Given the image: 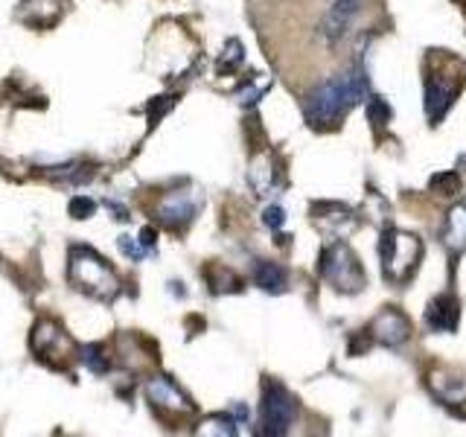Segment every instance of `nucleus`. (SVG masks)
Instances as JSON below:
<instances>
[{"mask_svg": "<svg viewBox=\"0 0 466 437\" xmlns=\"http://www.w3.org/2000/svg\"><path fill=\"white\" fill-rule=\"evenodd\" d=\"M172 108V97H157L149 102V126L155 128L160 123V117H164L167 111Z\"/></svg>", "mask_w": 466, "mask_h": 437, "instance_id": "28", "label": "nucleus"}, {"mask_svg": "<svg viewBox=\"0 0 466 437\" xmlns=\"http://www.w3.org/2000/svg\"><path fill=\"white\" fill-rule=\"evenodd\" d=\"M466 67L449 53H431L426 62V114L437 123L461 94Z\"/></svg>", "mask_w": 466, "mask_h": 437, "instance_id": "3", "label": "nucleus"}, {"mask_svg": "<svg viewBox=\"0 0 466 437\" xmlns=\"http://www.w3.org/2000/svg\"><path fill=\"white\" fill-rule=\"evenodd\" d=\"M204 280H208L213 295H222V291H239L242 289L239 277L233 274L230 269H225V266H210L208 271H204Z\"/></svg>", "mask_w": 466, "mask_h": 437, "instance_id": "18", "label": "nucleus"}, {"mask_svg": "<svg viewBox=\"0 0 466 437\" xmlns=\"http://www.w3.org/2000/svg\"><path fill=\"white\" fill-rule=\"evenodd\" d=\"M368 94V79L361 70H347L320 82L303 99V117L312 128H332L344 120L350 108H356Z\"/></svg>", "mask_w": 466, "mask_h": 437, "instance_id": "1", "label": "nucleus"}, {"mask_svg": "<svg viewBox=\"0 0 466 437\" xmlns=\"http://www.w3.org/2000/svg\"><path fill=\"white\" fill-rule=\"evenodd\" d=\"M431 391L441 397L443 402L455 405V402H466V376H449V373H434L429 379Z\"/></svg>", "mask_w": 466, "mask_h": 437, "instance_id": "16", "label": "nucleus"}, {"mask_svg": "<svg viewBox=\"0 0 466 437\" xmlns=\"http://www.w3.org/2000/svg\"><path fill=\"white\" fill-rule=\"evenodd\" d=\"M262 225L271 228V230H280L286 225V210L277 208V204H271V208L262 210Z\"/></svg>", "mask_w": 466, "mask_h": 437, "instance_id": "27", "label": "nucleus"}, {"mask_svg": "<svg viewBox=\"0 0 466 437\" xmlns=\"http://www.w3.org/2000/svg\"><path fill=\"white\" fill-rule=\"evenodd\" d=\"M198 434H228L233 437L237 434V420H233V414H213L208 420L198 422Z\"/></svg>", "mask_w": 466, "mask_h": 437, "instance_id": "19", "label": "nucleus"}, {"mask_svg": "<svg viewBox=\"0 0 466 437\" xmlns=\"http://www.w3.org/2000/svg\"><path fill=\"white\" fill-rule=\"evenodd\" d=\"M320 277L332 283L339 291H361L364 289V269L359 257L350 251V245L332 242L320 254Z\"/></svg>", "mask_w": 466, "mask_h": 437, "instance_id": "6", "label": "nucleus"}, {"mask_svg": "<svg viewBox=\"0 0 466 437\" xmlns=\"http://www.w3.org/2000/svg\"><path fill=\"white\" fill-rule=\"evenodd\" d=\"M79 359L85 361V368H91L94 373H108V368H111V359L106 356V347H102V344H87V347H82V356Z\"/></svg>", "mask_w": 466, "mask_h": 437, "instance_id": "20", "label": "nucleus"}, {"mask_svg": "<svg viewBox=\"0 0 466 437\" xmlns=\"http://www.w3.org/2000/svg\"><path fill=\"white\" fill-rule=\"evenodd\" d=\"M431 189L437 196H458L461 193V175L458 172H441L431 178Z\"/></svg>", "mask_w": 466, "mask_h": 437, "instance_id": "23", "label": "nucleus"}, {"mask_svg": "<svg viewBox=\"0 0 466 437\" xmlns=\"http://www.w3.org/2000/svg\"><path fill=\"white\" fill-rule=\"evenodd\" d=\"M370 332L376 341H382L388 347H400L408 341V335H411V324H408V318L397 310H385L379 312L376 320L370 324Z\"/></svg>", "mask_w": 466, "mask_h": 437, "instance_id": "11", "label": "nucleus"}, {"mask_svg": "<svg viewBox=\"0 0 466 437\" xmlns=\"http://www.w3.org/2000/svg\"><path fill=\"white\" fill-rule=\"evenodd\" d=\"M298 417V400L291 397L289 388L280 382L262 385V402H259V434L280 437L291 429Z\"/></svg>", "mask_w": 466, "mask_h": 437, "instance_id": "5", "label": "nucleus"}, {"mask_svg": "<svg viewBox=\"0 0 466 437\" xmlns=\"http://www.w3.org/2000/svg\"><path fill=\"white\" fill-rule=\"evenodd\" d=\"M368 117H370V123L376 128H385L390 123V106H388L382 97H370V102H368Z\"/></svg>", "mask_w": 466, "mask_h": 437, "instance_id": "24", "label": "nucleus"}, {"mask_svg": "<svg viewBox=\"0 0 466 437\" xmlns=\"http://www.w3.org/2000/svg\"><path fill=\"white\" fill-rule=\"evenodd\" d=\"M233 417H237L239 422H245L248 420V408L245 405H233Z\"/></svg>", "mask_w": 466, "mask_h": 437, "instance_id": "30", "label": "nucleus"}, {"mask_svg": "<svg viewBox=\"0 0 466 437\" xmlns=\"http://www.w3.org/2000/svg\"><path fill=\"white\" fill-rule=\"evenodd\" d=\"M458 318H461V303L455 295H437L426 310V324L434 332H451L458 327Z\"/></svg>", "mask_w": 466, "mask_h": 437, "instance_id": "13", "label": "nucleus"}, {"mask_svg": "<svg viewBox=\"0 0 466 437\" xmlns=\"http://www.w3.org/2000/svg\"><path fill=\"white\" fill-rule=\"evenodd\" d=\"M67 280L76 291H85L87 298H96L102 303H111L120 295V277H116L108 262L87 245L70 248Z\"/></svg>", "mask_w": 466, "mask_h": 437, "instance_id": "2", "label": "nucleus"}, {"mask_svg": "<svg viewBox=\"0 0 466 437\" xmlns=\"http://www.w3.org/2000/svg\"><path fill=\"white\" fill-rule=\"evenodd\" d=\"M116 245H120V251H123L128 259H135V262H137V259H143L146 254H149L137 237H120V239H116Z\"/></svg>", "mask_w": 466, "mask_h": 437, "instance_id": "26", "label": "nucleus"}, {"mask_svg": "<svg viewBox=\"0 0 466 437\" xmlns=\"http://www.w3.org/2000/svg\"><path fill=\"white\" fill-rule=\"evenodd\" d=\"M361 6H364V0H335L329 12L324 15V21H320V36L329 44L341 41L347 36L350 24H353V18L361 12Z\"/></svg>", "mask_w": 466, "mask_h": 437, "instance_id": "10", "label": "nucleus"}, {"mask_svg": "<svg viewBox=\"0 0 466 437\" xmlns=\"http://www.w3.org/2000/svg\"><path fill=\"white\" fill-rule=\"evenodd\" d=\"M254 283L262 289V291H271V295H280L289 286V277L286 271L277 266V262H268V259H257L254 266Z\"/></svg>", "mask_w": 466, "mask_h": 437, "instance_id": "15", "label": "nucleus"}, {"mask_svg": "<svg viewBox=\"0 0 466 437\" xmlns=\"http://www.w3.org/2000/svg\"><path fill=\"white\" fill-rule=\"evenodd\" d=\"M379 257H382V271L390 283L411 280L422 259V242L414 233H405L397 228H385L379 239Z\"/></svg>", "mask_w": 466, "mask_h": 437, "instance_id": "4", "label": "nucleus"}, {"mask_svg": "<svg viewBox=\"0 0 466 437\" xmlns=\"http://www.w3.org/2000/svg\"><path fill=\"white\" fill-rule=\"evenodd\" d=\"M33 350L41 356V359H50V356H70L73 353V341L67 339V332L56 324V320L44 318L35 324L33 330Z\"/></svg>", "mask_w": 466, "mask_h": 437, "instance_id": "9", "label": "nucleus"}, {"mask_svg": "<svg viewBox=\"0 0 466 437\" xmlns=\"http://www.w3.org/2000/svg\"><path fill=\"white\" fill-rule=\"evenodd\" d=\"M146 397L152 402V412L160 420H169V417H189L196 412V405L189 402L187 393L172 382L169 376H155L149 379L146 385Z\"/></svg>", "mask_w": 466, "mask_h": 437, "instance_id": "7", "label": "nucleus"}, {"mask_svg": "<svg viewBox=\"0 0 466 437\" xmlns=\"http://www.w3.org/2000/svg\"><path fill=\"white\" fill-rule=\"evenodd\" d=\"M271 87V79L268 76H251V82H248L242 91L237 94L239 106H254V102H259V97L266 94Z\"/></svg>", "mask_w": 466, "mask_h": 437, "instance_id": "21", "label": "nucleus"}, {"mask_svg": "<svg viewBox=\"0 0 466 437\" xmlns=\"http://www.w3.org/2000/svg\"><path fill=\"white\" fill-rule=\"evenodd\" d=\"M67 213L73 218H79V222H82V218H91L96 213V201L87 198V196H73L70 204H67Z\"/></svg>", "mask_w": 466, "mask_h": 437, "instance_id": "25", "label": "nucleus"}, {"mask_svg": "<svg viewBox=\"0 0 466 437\" xmlns=\"http://www.w3.org/2000/svg\"><path fill=\"white\" fill-rule=\"evenodd\" d=\"M248 181H251V187L257 189V196H268L271 189L277 187V169H274L268 155L254 158L251 169H248Z\"/></svg>", "mask_w": 466, "mask_h": 437, "instance_id": "17", "label": "nucleus"}, {"mask_svg": "<svg viewBox=\"0 0 466 437\" xmlns=\"http://www.w3.org/2000/svg\"><path fill=\"white\" fill-rule=\"evenodd\" d=\"M65 0H24L18 9V21L33 29H50L62 18Z\"/></svg>", "mask_w": 466, "mask_h": 437, "instance_id": "12", "label": "nucleus"}, {"mask_svg": "<svg viewBox=\"0 0 466 437\" xmlns=\"http://www.w3.org/2000/svg\"><path fill=\"white\" fill-rule=\"evenodd\" d=\"M201 201L204 198H201L198 189H172V193H167L157 201L155 216H157L160 225H167L172 230H184L196 218Z\"/></svg>", "mask_w": 466, "mask_h": 437, "instance_id": "8", "label": "nucleus"}, {"mask_svg": "<svg viewBox=\"0 0 466 437\" xmlns=\"http://www.w3.org/2000/svg\"><path fill=\"white\" fill-rule=\"evenodd\" d=\"M455 4H466V0H455Z\"/></svg>", "mask_w": 466, "mask_h": 437, "instance_id": "31", "label": "nucleus"}, {"mask_svg": "<svg viewBox=\"0 0 466 437\" xmlns=\"http://www.w3.org/2000/svg\"><path fill=\"white\" fill-rule=\"evenodd\" d=\"M242 62H245L242 44H239L237 38H230V41L225 44V50H222V58H218V70H222V73H230V70L242 67Z\"/></svg>", "mask_w": 466, "mask_h": 437, "instance_id": "22", "label": "nucleus"}, {"mask_svg": "<svg viewBox=\"0 0 466 437\" xmlns=\"http://www.w3.org/2000/svg\"><path fill=\"white\" fill-rule=\"evenodd\" d=\"M441 237L451 251H466V201L455 204V208L449 210Z\"/></svg>", "mask_w": 466, "mask_h": 437, "instance_id": "14", "label": "nucleus"}, {"mask_svg": "<svg viewBox=\"0 0 466 437\" xmlns=\"http://www.w3.org/2000/svg\"><path fill=\"white\" fill-rule=\"evenodd\" d=\"M137 239L143 242V248H146V251H152V248H155V242H157V233H155V228H143Z\"/></svg>", "mask_w": 466, "mask_h": 437, "instance_id": "29", "label": "nucleus"}]
</instances>
